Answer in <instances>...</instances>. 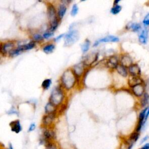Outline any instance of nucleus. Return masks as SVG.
I'll return each mask as SVG.
<instances>
[{"label":"nucleus","mask_w":149,"mask_h":149,"mask_svg":"<svg viewBox=\"0 0 149 149\" xmlns=\"http://www.w3.org/2000/svg\"><path fill=\"white\" fill-rule=\"evenodd\" d=\"M76 81V76L74 73L73 70L67 69L64 72L61 77V82L63 85L67 90L71 89L75 84Z\"/></svg>","instance_id":"obj_1"},{"label":"nucleus","mask_w":149,"mask_h":149,"mask_svg":"<svg viewBox=\"0 0 149 149\" xmlns=\"http://www.w3.org/2000/svg\"><path fill=\"white\" fill-rule=\"evenodd\" d=\"M64 98V95L61 89L59 87H57L53 90L50 96V100L54 105L57 106L63 102Z\"/></svg>","instance_id":"obj_2"},{"label":"nucleus","mask_w":149,"mask_h":149,"mask_svg":"<svg viewBox=\"0 0 149 149\" xmlns=\"http://www.w3.org/2000/svg\"><path fill=\"white\" fill-rule=\"evenodd\" d=\"M79 39V34L78 31L73 30L68 32L65 37V46H71L76 43Z\"/></svg>","instance_id":"obj_3"},{"label":"nucleus","mask_w":149,"mask_h":149,"mask_svg":"<svg viewBox=\"0 0 149 149\" xmlns=\"http://www.w3.org/2000/svg\"><path fill=\"white\" fill-rule=\"evenodd\" d=\"M47 17L50 21V24L58 22L55 8L52 4H49L47 7Z\"/></svg>","instance_id":"obj_4"},{"label":"nucleus","mask_w":149,"mask_h":149,"mask_svg":"<svg viewBox=\"0 0 149 149\" xmlns=\"http://www.w3.org/2000/svg\"><path fill=\"white\" fill-rule=\"evenodd\" d=\"M133 94L137 97H142L145 92L144 83L139 84L131 87Z\"/></svg>","instance_id":"obj_5"},{"label":"nucleus","mask_w":149,"mask_h":149,"mask_svg":"<svg viewBox=\"0 0 149 149\" xmlns=\"http://www.w3.org/2000/svg\"><path fill=\"white\" fill-rule=\"evenodd\" d=\"M128 72L131 76L140 77L141 76V69L136 64H133L128 68Z\"/></svg>","instance_id":"obj_6"},{"label":"nucleus","mask_w":149,"mask_h":149,"mask_svg":"<svg viewBox=\"0 0 149 149\" xmlns=\"http://www.w3.org/2000/svg\"><path fill=\"white\" fill-rule=\"evenodd\" d=\"M14 48V44L12 42H7L1 46V53L3 55H6L8 53H11Z\"/></svg>","instance_id":"obj_7"},{"label":"nucleus","mask_w":149,"mask_h":149,"mask_svg":"<svg viewBox=\"0 0 149 149\" xmlns=\"http://www.w3.org/2000/svg\"><path fill=\"white\" fill-rule=\"evenodd\" d=\"M120 41L118 37L114 36H109L106 37H104L102 39H99L98 40L96 41L94 44V46L96 47L98 46V44L101 43H107V42H118Z\"/></svg>","instance_id":"obj_8"},{"label":"nucleus","mask_w":149,"mask_h":149,"mask_svg":"<svg viewBox=\"0 0 149 149\" xmlns=\"http://www.w3.org/2000/svg\"><path fill=\"white\" fill-rule=\"evenodd\" d=\"M55 118V114H47L46 115H44L43 118V125L45 126H50Z\"/></svg>","instance_id":"obj_9"},{"label":"nucleus","mask_w":149,"mask_h":149,"mask_svg":"<svg viewBox=\"0 0 149 149\" xmlns=\"http://www.w3.org/2000/svg\"><path fill=\"white\" fill-rule=\"evenodd\" d=\"M143 83H144V81L143 79H142L140 77H135L130 76L128 79V84L130 87Z\"/></svg>","instance_id":"obj_10"},{"label":"nucleus","mask_w":149,"mask_h":149,"mask_svg":"<svg viewBox=\"0 0 149 149\" xmlns=\"http://www.w3.org/2000/svg\"><path fill=\"white\" fill-rule=\"evenodd\" d=\"M118 59L116 56L113 55L110 57L107 63V66L111 69H116L118 64Z\"/></svg>","instance_id":"obj_11"},{"label":"nucleus","mask_w":149,"mask_h":149,"mask_svg":"<svg viewBox=\"0 0 149 149\" xmlns=\"http://www.w3.org/2000/svg\"><path fill=\"white\" fill-rule=\"evenodd\" d=\"M121 64L126 68H129L131 65L133 64V60L132 58L128 54L122 55L121 59Z\"/></svg>","instance_id":"obj_12"},{"label":"nucleus","mask_w":149,"mask_h":149,"mask_svg":"<svg viewBox=\"0 0 149 149\" xmlns=\"http://www.w3.org/2000/svg\"><path fill=\"white\" fill-rule=\"evenodd\" d=\"M9 125L11 128V130L15 133H19L22 130V126L19 120L11 122Z\"/></svg>","instance_id":"obj_13"},{"label":"nucleus","mask_w":149,"mask_h":149,"mask_svg":"<svg viewBox=\"0 0 149 149\" xmlns=\"http://www.w3.org/2000/svg\"><path fill=\"white\" fill-rule=\"evenodd\" d=\"M84 63H80L73 67V71L76 76H80L84 72Z\"/></svg>","instance_id":"obj_14"},{"label":"nucleus","mask_w":149,"mask_h":149,"mask_svg":"<svg viewBox=\"0 0 149 149\" xmlns=\"http://www.w3.org/2000/svg\"><path fill=\"white\" fill-rule=\"evenodd\" d=\"M43 137L46 142H49L55 138V133L52 130L46 129L43 132Z\"/></svg>","instance_id":"obj_15"},{"label":"nucleus","mask_w":149,"mask_h":149,"mask_svg":"<svg viewBox=\"0 0 149 149\" xmlns=\"http://www.w3.org/2000/svg\"><path fill=\"white\" fill-rule=\"evenodd\" d=\"M148 32L146 29H144L142 31L139 36V41L142 44H146L148 40Z\"/></svg>","instance_id":"obj_16"},{"label":"nucleus","mask_w":149,"mask_h":149,"mask_svg":"<svg viewBox=\"0 0 149 149\" xmlns=\"http://www.w3.org/2000/svg\"><path fill=\"white\" fill-rule=\"evenodd\" d=\"M116 71L118 72V73L120 74L121 76L125 78L128 76V71L127 70V68L123 66L121 64H119L118 65V67L116 68Z\"/></svg>","instance_id":"obj_17"},{"label":"nucleus","mask_w":149,"mask_h":149,"mask_svg":"<svg viewBox=\"0 0 149 149\" xmlns=\"http://www.w3.org/2000/svg\"><path fill=\"white\" fill-rule=\"evenodd\" d=\"M98 58V54H97L96 55H87L83 62L84 65H92L94 61H96Z\"/></svg>","instance_id":"obj_18"},{"label":"nucleus","mask_w":149,"mask_h":149,"mask_svg":"<svg viewBox=\"0 0 149 149\" xmlns=\"http://www.w3.org/2000/svg\"><path fill=\"white\" fill-rule=\"evenodd\" d=\"M45 111L47 114H55V112L56 111V106L51 102H49L45 107Z\"/></svg>","instance_id":"obj_19"},{"label":"nucleus","mask_w":149,"mask_h":149,"mask_svg":"<svg viewBox=\"0 0 149 149\" xmlns=\"http://www.w3.org/2000/svg\"><path fill=\"white\" fill-rule=\"evenodd\" d=\"M139 138H140V133L135 131L133 133H132L130 135L128 138V142L135 143L138 140Z\"/></svg>","instance_id":"obj_20"},{"label":"nucleus","mask_w":149,"mask_h":149,"mask_svg":"<svg viewBox=\"0 0 149 149\" xmlns=\"http://www.w3.org/2000/svg\"><path fill=\"white\" fill-rule=\"evenodd\" d=\"M148 102H149V94H148V93L146 92L144 94V95L141 97L140 101V106L142 107L146 108V107L148 104Z\"/></svg>","instance_id":"obj_21"},{"label":"nucleus","mask_w":149,"mask_h":149,"mask_svg":"<svg viewBox=\"0 0 149 149\" xmlns=\"http://www.w3.org/2000/svg\"><path fill=\"white\" fill-rule=\"evenodd\" d=\"M66 12H67V7L65 5V4H61L59 6L58 15L59 19H62L64 17L65 14L66 13Z\"/></svg>","instance_id":"obj_22"},{"label":"nucleus","mask_w":149,"mask_h":149,"mask_svg":"<svg viewBox=\"0 0 149 149\" xmlns=\"http://www.w3.org/2000/svg\"><path fill=\"white\" fill-rule=\"evenodd\" d=\"M35 43L32 41L29 43L28 44H25V45L19 46V48L22 50V51H25V50H31L32 49H33L35 47Z\"/></svg>","instance_id":"obj_23"},{"label":"nucleus","mask_w":149,"mask_h":149,"mask_svg":"<svg viewBox=\"0 0 149 149\" xmlns=\"http://www.w3.org/2000/svg\"><path fill=\"white\" fill-rule=\"evenodd\" d=\"M129 28L131 29V31L133 32H138L141 29V25L139 23H133L129 25Z\"/></svg>","instance_id":"obj_24"},{"label":"nucleus","mask_w":149,"mask_h":149,"mask_svg":"<svg viewBox=\"0 0 149 149\" xmlns=\"http://www.w3.org/2000/svg\"><path fill=\"white\" fill-rule=\"evenodd\" d=\"M55 49V46L54 44H48V45L43 47V51L46 54H50L53 52Z\"/></svg>","instance_id":"obj_25"},{"label":"nucleus","mask_w":149,"mask_h":149,"mask_svg":"<svg viewBox=\"0 0 149 149\" xmlns=\"http://www.w3.org/2000/svg\"><path fill=\"white\" fill-rule=\"evenodd\" d=\"M122 10V7L120 5H114L111 9V12L113 15H117L118 13H120Z\"/></svg>","instance_id":"obj_26"},{"label":"nucleus","mask_w":149,"mask_h":149,"mask_svg":"<svg viewBox=\"0 0 149 149\" xmlns=\"http://www.w3.org/2000/svg\"><path fill=\"white\" fill-rule=\"evenodd\" d=\"M90 42L88 40H86L84 44L82 46V51L83 53H86L90 47Z\"/></svg>","instance_id":"obj_27"},{"label":"nucleus","mask_w":149,"mask_h":149,"mask_svg":"<svg viewBox=\"0 0 149 149\" xmlns=\"http://www.w3.org/2000/svg\"><path fill=\"white\" fill-rule=\"evenodd\" d=\"M51 84V80L50 79H48L44 80L43 81V82L42 83L41 86L44 89V90H47V89H48L50 87Z\"/></svg>","instance_id":"obj_28"},{"label":"nucleus","mask_w":149,"mask_h":149,"mask_svg":"<svg viewBox=\"0 0 149 149\" xmlns=\"http://www.w3.org/2000/svg\"><path fill=\"white\" fill-rule=\"evenodd\" d=\"M46 149H58L56 144L51 142H47L46 145Z\"/></svg>","instance_id":"obj_29"},{"label":"nucleus","mask_w":149,"mask_h":149,"mask_svg":"<svg viewBox=\"0 0 149 149\" xmlns=\"http://www.w3.org/2000/svg\"><path fill=\"white\" fill-rule=\"evenodd\" d=\"M78 11H79V8H78V7L76 4H74L72 7V11H71V15L72 17H74L76 15V14L78 13Z\"/></svg>","instance_id":"obj_30"},{"label":"nucleus","mask_w":149,"mask_h":149,"mask_svg":"<svg viewBox=\"0 0 149 149\" xmlns=\"http://www.w3.org/2000/svg\"><path fill=\"white\" fill-rule=\"evenodd\" d=\"M22 51L18 47L16 49H13L10 53H9V56L11 57H14L19 55Z\"/></svg>","instance_id":"obj_31"},{"label":"nucleus","mask_w":149,"mask_h":149,"mask_svg":"<svg viewBox=\"0 0 149 149\" xmlns=\"http://www.w3.org/2000/svg\"><path fill=\"white\" fill-rule=\"evenodd\" d=\"M143 24L146 27L149 26V13H147L144 18V19L143 21Z\"/></svg>","instance_id":"obj_32"},{"label":"nucleus","mask_w":149,"mask_h":149,"mask_svg":"<svg viewBox=\"0 0 149 149\" xmlns=\"http://www.w3.org/2000/svg\"><path fill=\"white\" fill-rule=\"evenodd\" d=\"M33 40L35 41L39 42V41H42L43 40V36H41L39 34H36V35H35L33 36Z\"/></svg>","instance_id":"obj_33"},{"label":"nucleus","mask_w":149,"mask_h":149,"mask_svg":"<svg viewBox=\"0 0 149 149\" xmlns=\"http://www.w3.org/2000/svg\"><path fill=\"white\" fill-rule=\"evenodd\" d=\"M54 36V33L50 32H46L43 35V38L44 39H49Z\"/></svg>","instance_id":"obj_34"},{"label":"nucleus","mask_w":149,"mask_h":149,"mask_svg":"<svg viewBox=\"0 0 149 149\" xmlns=\"http://www.w3.org/2000/svg\"><path fill=\"white\" fill-rule=\"evenodd\" d=\"M35 128H36V125H35V123H33L31 125H30L28 131L29 132H32L35 129Z\"/></svg>","instance_id":"obj_35"},{"label":"nucleus","mask_w":149,"mask_h":149,"mask_svg":"<svg viewBox=\"0 0 149 149\" xmlns=\"http://www.w3.org/2000/svg\"><path fill=\"white\" fill-rule=\"evenodd\" d=\"M128 146H127V148L126 149H132L133 147V145L135 143H131V142H128Z\"/></svg>","instance_id":"obj_36"},{"label":"nucleus","mask_w":149,"mask_h":149,"mask_svg":"<svg viewBox=\"0 0 149 149\" xmlns=\"http://www.w3.org/2000/svg\"><path fill=\"white\" fill-rule=\"evenodd\" d=\"M140 149H149V143L144 144Z\"/></svg>","instance_id":"obj_37"},{"label":"nucleus","mask_w":149,"mask_h":149,"mask_svg":"<svg viewBox=\"0 0 149 149\" xmlns=\"http://www.w3.org/2000/svg\"><path fill=\"white\" fill-rule=\"evenodd\" d=\"M148 139V136H146L145 137H144V138L142 139V140H141V144L144 143V142H147V140Z\"/></svg>","instance_id":"obj_38"},{"label":"nucleus","mask_w":149,"mask_h":149,"mask_svg":"<svg viewBox=\"0 0 149 149\" xmlns=\"http://www.w3.org/2000/svg\"><path fill=\"white\" fill-rule=\"evenodd\" d=\"M148 116H149V107H148V109H147V111L146 118H145V121H146V120H147V118H148Z\"/></svg>","instance_id":"obj_39"},{"label":"nucleus","mask_w":149,"mask_h":149,"mask_svg":"<svg viewBox=\"0 0 149 149\" xmlns=\"http://www.w3.org/2000/svg\"><path fill=\"white\" fill-rule=\"evenodd\" d=\"M63 36H64V34H63V35H61L58 36L57 37H56V38L55 39V41H58V40H59V39H61Z\"/></svg>","instance_id":"obj_40"},{"label":"nucleus","mask_w":149,"mask_h":149,"mask_svg":"<svg viewBox=\"0 0 149 149\" xmlns=\"http://www.w3.org/2000/svg\"><path fill=\"white\" fill-rule=\"evenodd\" d=\"M9 149H13V148L12 144L11 143H9Z\"/></svg>","instance_id":"obj_41"}]
</instances>
